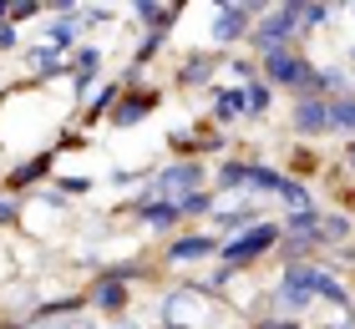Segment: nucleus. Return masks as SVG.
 <instances>
[{
  "instance_id": "ea45409f",
  "label": "nucleus",
  "mask_w": 355,
  "mask_h": 329,
  "mask_svg": "<svg viewBox=\"0 0 355 329\" xmlns=\"http://www.w3.org/2000/svg\"><path fill=\"white\" fill-rule=\"evenodd\" d=\"M102 329H142V324H137L132 314H127V319H112V324H102Z\"/></svg>"
},
{
  "instance_id": "a211bd4d",
  "label": "nucleus",
  "mask_w": 355,
  "mask_h": 329,
  "mask_svg": "<svg viewBox=\"0 0 355 329\" xmlns=\"http://www.w3.org/2000/svg\"><path fill=\"white\" fill-rule=\"evenodd\" d=\"M188 6L183 0H132V6H127V15H132V21L142 26V36H148V30H157V36H168V30L178 26V15H183Z\"/></svg>"
},
{
  "instance_id": "f03ea898",
  "label": "nucleus",
  "mask_w": 355,
  "mask_h": 329,
  "mask_svg": "<svg viewBox=\"0 0 355 329\" xmlns=\"http://www.w3.org/2000/svg\"><path fill=\"white\" fill-rule=\"evenodd\" d=\"M198 188H214V168L203 157H168L163 168H153V177L142 183L137 197H148V203H183Z\"/></svg>"
},
{
  "instance_id": "20e7f679",
  "label": "nucleus",
  "mask_w": 355,
  "mask_h": 329,
  "mask_svg": "<svg viewBox=\"0 0 355 329\" xmlns=\"http://www.w3.org/2000/svg\"><path fill=\"white\" fill-rule=\"evenodd\" d=\"M300 10H304V0H279V6H264V15L254 21L249 51H254V56H269V51H289V46H304Z\"/></svg>"
},
{
  "instance_id": "4be33fe9",
  "label": "nucleus",
  "mask_w": 355,
  "mask_h": 329,
  "mask_svg": "<svg viewBox=\"0 0 355 329\" xmlns=\"http://www.w3.org/2000/svg\"><path fill=\"white\" fill-rule=\"evenodd\" d=\"M315 96H355V71L345 61H320V71H315Z\"/></svg>"
},
{
  "instance_id": "f704fd0d",
  "label": "nucleus",
  "mask_w": 355,
  "mask_h": 329,
  "mask_svg": "<svg viewBox=\"0 0 355 329\" xmlns=\"http://www.w3.org/2000/svg\"><path fill=\"white\" fill-rule=\"evenodd\" d=\"M36 15H46V0H10V26L21 30L26 21H36Z\"/></svg>"
},
{
  "instance_id": "9d476101",
  "label": "nucleus",
  "mask_w": 355,
  "mask_h": 329,
  "mask_svg": "<svg viewBox=\"0 0 355 329\" xmlns=\"http://www.w3.org/2000/svg\"><path fill=\"white\" fill-rule=\"evenodd\" d=\"M82 294H87V309H92V314L102 319V324H112V319H127V314H132V304H137L132 284H122V278H112V274H96Z\"/></svg>"
},
{
  "instance_id": "cd10ccee",
  "label": "nucleus",
  "mask_w": 355,
  "mask_h": 329,
  "mask_svg": "<svg viewBox=\"0 0 355 329\" xmlns=\"http://www.w3.org/2000/svg\"><path fill=\"white\" fill-rule=\"evenodd\" d=\"M274 91L269 81H254V87H244V122H264L269 112H274Z\"/></svg>"
},
{
  "instance_id": "412c9836",
  "label": "nucleus",
  "mask_w": 355,
  "mask_h": 329,
  "mask_svg": "<svg viewBox=\"0 0 355 329\" xmlns=\"http://www.w3.org/2000/svg\"><path fill=\"white\" fill-rule=\"evenodd\" d=\"M350 238H355V218L345 208H325V218H320V249L340 254V249H350Z\"/></svg>"
},
{
  "instance_id": "bb28decb",
  "label": "nucleus",
  "mask_w": 355,
  "mask_h": 329,
  "mask_svg": "<svg viewBox=\"0 0 355 329\" xmlns=\"http://www.w3.org/2000/svg\"><path fill=\"white\" fill-rule=\"evenodd\" d=\"M335 0H304V10H300V30L304 36H320V30H330L335 26Z\"/></svg>"
},
{
  "instance_id": "79ce46f5",
  "label": "nucleus",
  "mask_w": 355,
  "mask_h": 329,
  "mask_svg": "<svg viewBox=\"0 0 355 329\" xmlns=\"http://www.w3.org/2000/svg\"><path fill=\"white\" fill-rule=\"evenodd\" d=\"M218 329H254V324H244V319H229V324H218Z\"/></svg>"
},
{
  "instance_id": "f3484780",
  "label": "nucleus",
  "mask_w": 355,
  "mask_h": 329,
  "mask_svg": "<svg viewBox=\"0 0 355 329\" xmlns=\"http://www.w3.org/2000/svg\"><path fill=\"white\" fill-rule=\"evenodd\" d=\"M87 41V26H82V10H67V15H46L41 21V46H51V51H76V46Z\"/></svg>"
},
{
  "instance_id": "a878e982",
  "label": "nucleus",
  "mask_w": 355,
  "mask_h": 329,
  "mask_svg": "<svg viewBox=\"0 0 355 329\" xmlns=\"http://www.w3.org/2000/svg\"><path fill=\"white\" fill-rule=\"evenodd\" d=\"M279 208H284V213H310V208H325V203H320V193L304 183V177L289 172V183L279 188Z\"/></svg>"
},
{
  "instance_id": "c9c22d12",
  "label": "nucleus",
  "mask_w": 355,
  "mask_h": 329,
  "mask_svg": "<svg viewBox=\"0 0 355 329\" xmlns=\"http://www.w3.org/2000/svg\"><path fill=\"white\" fill-rule=\"evenodd\" d=\"M112 15H117V6H82V26H87V36H92V30H102V26H112Z\"/></svg>"
},
{
  "instance_id": "1a4fd4ad",
  "label": "nucleus",
  "mask_w": 355,
  "mask_h": 329,
  "mask_svg": "<svg viewBox=\"0 0 355 329\" xmlns=\"http://www.w3.org/2000/svg\"><path fill=\"white\" fill-rule=\"evenodd\" d=\"M218 249L223 243L208 233V228H183L178 238L163 243V269L183 274V269H198V263H218Z\"/></svg>"
},
{
  "instance_id": "b1692460",
  "label": "nucleus",
  "mask_w": 355,
  "mask_h": 329,
  "mask_svg": "<svg viewBox=\"0 0 355 329\" xmlns=\"http://www.w3.org/2000/svg\"><path fill=\"white\" fill-rule=\"evenodd\" d=\"M284 183H289L284 168H274V162H264V157L249 162V193H254V197H269V203H279V188H284Z\"/></svg>"
},
{
  "instance_id": "dca6fc26",
  "label": "nucleus",
  "mask_w": 355,
  "mask_h": 329,
  "mask_svg": "<svg viewBox=\"0 0 355 329\" xmlns=\"http://www.w3.org/2000/svg\"><path fill=\"white\" fill-rule=\"evenodd\" d=\"M21 66H26L31 87H51V81H71V61H67V51H51V46H41V41L21 51Z\"/></svg>"
},
{
  "instance_id": "e433bc0d",
  "label": "nucleus",
  "mask_w": 355,
  "mask_h": 329,
  "mask_svg": "<svg viewBox=\"0 0 355 329\" xmlns=\"http://www.w3.org/2000/svg\"><path fill=\"white\" fill-rule=\"evenodd\" d=\"M10 51H21V30L0 21V56H10Z\"/></svg>"
},
{
  "instance_id": "7ed1b4c3",
  "label": "nucleus",
  "mask_w": 355,
  "mask_h": 329,
  "mask_svg": "<svg viewBox=\"0 0 355 329\" xmlns=\"http://www.w3.org/2000/svg\"><path fill=\"white\" fill-rule=\"evenodd\" d=\"M259 15H264V0H218V6H208V46L218 56L249 46Z\"/></svg>"
},
{
  "instance_id": "c85d7f7f",
  "label": "nucleus",
  "mask_w": 355,
  "mask_h": 329,
  "mask_svg": "<svg viewBox=\"0 0 355 329\" xmlns=\"http://www.w3.org/2000/svg\"><path fill=\"white\" fill-rule=\"evenodd\" d=\"M330 137L355 142V96H330Z\"/></svg>"
},
{
  "instance_id": "7c9ffc66",
  "label": "nucleus",
  "mask_w": 355,
  "mask_h": 329,
  "mask_svg": "<svg viewBox=\"0 0 355 329\" xmlns=\"http://www.w3.org/2000/svg\"><path fill=\"white\" fill-rule=\"evenodd\" d=\"M178 208H183V223L214 218V213H218V193H214V188H198V193H188V197H183Z\"/></svg>"
},
{
  "instance_id": "39448f33",
  "label": "nucleus",
  "mask_w": 355,
  "mask_h": 329,
  "mask_svg": "<svg viewBox=\"0 0 355 329\" xmlns=\"http://www.w3.org/2000/svg\"><path fill=\"white\" fill-rule=\"evenodd\" d=\"M315 71H320V61L304 51V46L259 56V76L269 81L274 91H289V96H315Z\"/></svg>"
},
{
  "instance_id": "aec40b11",
  "label": "nucleus",
  "mask_w": 355,
  "mask_h": 329,
  "mask_svg": "<svg viewBox=\"0 0 355 329\" xmlns=\"http://www.w3.org/2000/svg\"><path fill=\"white\" fill-rule=\"evenodd\" d=\"M234 122H244V87L218 81L208 91V127H234Z\"/></svg>"
},
{
  "instance_id": "2eb2a0df",
  "label": "nucleus",
  "mask_w": 355,
  "mask_h": 329,
  "mask_svg": "<svg viewBox=\"0 0 355 329\" xmlns=\"http://www.w3.org/2000/svg\"><path fill=\"white\" fill-rule=\"evenodd\" d=\"M157 107H163V87H127V91H122V102H117V112H112L107 122L117 127V132H132V127L148 122Z\"/></svg>"
},
{
  "instance_id": "473e14b6",
  "label": "nucleus",
  "mask_w": 355,
  "mask_h": 329,
  "mask_svg": "<svg viewBox=\"0 0 355 329\" xmlns=\"http://www.w3.org/2000/svg\"><path fill=\"white\" fill-rule=\"evenodd\" d=\"M102 274L122 278V284H148V278H157L153 263H102Z\"/></svg>"
},
{
  "instance_id": "a19ab883",
  "label": "nucleus",
  "mask_w": 355,
  "mask_h": 329,
  "mask_svg": "<svg viewBox=\"0 0 355 329\" xmlns=\"http://www.w3.org/2000/svg\"><path fill=\"white\" fill-rule=\"evenodd\" d=\"M340 61H345V66H350V71H355V41L345 46V56H340Z\"/></svg>"
},
{
  "instance_id": "c756f323",
  "label": "nucleus",
  "mask_w": 355,
  "mask_h": 329,
  "mask_svg": "<svg viewBox=\"0 0 355 329\" xmlns=\"http://www.w3.org/2000/svg\"><path fill=\"white\" fill-rule=\"evenodd\" d=\"M320 218H325V208L284 213V218H279V233H284V238H320Z\"/></svg>"
},
{
  "instance_id": "6ab92c4d",
  "label": "nucleus",
  "mask_w": 355,
  "mask_h": 329,
  "mask_svg": "<svg viewBox=\"0 0 355 329\" xmlns=\"http://www.w3.org/2000/svg\"><path fill=\"white\" fill-rule=\"evenodd\" d=\"M249 152H229V157H218L214 162V193L218 197H239V193H249Z\"/></svg>"
},
{
  "instance_id": "a18cd8bd",
  "label": "nucleus",
  "mask_w": 355,
  "mask_h": 329,
  "mask_svg": "<svg viewBox=\"0 0 355 329\" xmlns=\"http://www.w3.org/2000/svg\"><path fill=\"white\" fill-rule=\"evenodd\" d=\"M153 329H163V324H153Z\"/></svg>"
},
{
  "instance_id": "4468645a",
  "label": "nucleus",
  "mask_w": 355,
  "mask_h": 329,
  "mask_svg": "<svg viewBox=\"0 0 355 329\" xmlns=\"http://www.w3.org/2000/svg\"><path fill=\"white\" fill-rule=\"evenodd\" d=\"M289 137H300V142L330 137V107H325V96H289Z\"/></svg>"
},
{
  "instance_id": "c03bdc74",
  "label": "nucleus",
  "mask_w": 355,
  "mask_h": 329,
  "mask_svg": "<svg viewBox=\"0 0 355 329\" xmlns=\"http://www.w3.org/2000/svg\"><path fill=\"white\" fill-rule=\"evenodd\" d=\"M345 15H350V26H355V0H350V6H345Z\"/></svg>"
},
{
  "instance_id": "0eeeda50",
  "label": "nucleus",
  "mask_w": 355,
  "mask_h": 329,
  "mask_svg": "<svg viewBox=\"0 0 355 329\" xmlns=\"http://www.w3.org/2000/svg\"><path fill=\"white\" fill-rule=\"evenodd\" d=\"M254 223H269V197L239 193V197H218V213L208 218V233H214L218 243H229L239 233H249Z\"/></svg>"
},
{
  "instance_id": "423d86ee",
  "label": "nucleus",
  "mask_w": 355,
  "mask_h": 329,
  "mask_svg": "<svg viewBox=\"0 0 355 329\" xmlns=\"http://www.w3.org/2000/svg\"><path fill=\"white\" fill-rule=\"evenodd\" d=\"M269 254H279V223H274V218L254 223L249 233H239V238H229L218 249V263H229V269H239V274H254Z\"/></svg>"
},
{
  "instance_id": "2f4dec72",
  "label": "nucleus",
  "mask_w": 355,
  "mask_h": 329,
  "mask_svg": "<svg viewBox=\"0 0 355 329\" xmlns=\"http://www.w3.org/2000/svg\"><path fill=\"white\" fill-rule=\"evenodd\" d=\"M51 188H56V193H67L71 203H76V197H92L96 177H92V172H56V183H51Z\"/></svg>"
},
{
  "instance_id": "6e6552de",
  "label": "nucleus",
  "mask_w": 355,
  "mask_h": 329,
  "mask_svg": "<svg viewBox=\"0 0 355 329\" xmlns=\"http://www.w3.org/2000/svg\"><path fill=\"white\" fill-rule=\"evenodd\" d=\"M56 162H61V142L56 147H41V152H26L21 162H10V168H6L0 193H10V197L41 193V183H56Z\"/></svg>"
},
{
  "instance_id": "393cba45",
  "label": "nucleus",
  "mask_w": 355,
  "mask_h": 329,
  "mask_svg": "<svg viewBox=\"0 0 355 329\" xmlns=\"http://www.w3.org/2000/svg\"><path fill=\"white\" fill-rule=\"evenodd\" d=\"M223 81H229V87H254V81H264L259 76V56L254 51H229L223 56Z\"/></svg>"
},
{
  "instance_id": "f8f14e48",
  "label": "nucleus",
  "mask_w": 355,
  "mask_h": 329,
  "mask_svg": "<svg viewBox=\"0 0 355 329\" xmlns=\"http://www.w3.org/2000/svg\"><path fill=\"white\" fill-rule=\"evenodd\" d=\"M67 61H71V102H76V112H82L92 87H102V76H107V51L96 41H82Z\"/></svg>"
},
{
  "instance_id": "58836bf2",
  "label": "nucleus",
  "mask_w": 355,
  "mask_h": 329,
  "mask_svg": "<svg viewBox=\"0 0 355 329\" xmlns=\"http://www.w3.org/2000/svg\"><path fill=\"white\" fill-rule=\"evenodd\" d=\"M259 329H310V324H304V319H264Z\"/></svg>"
},
{
  "instance_id": "ddd939ff",
  "label": "nucleus",
  "mask_w": 355,
  "mask_h": 329,
  "mask_svg": "<svg viewBox=\"0 0 355 329\" xmlns=\"http://www.w3.org/2000/svg\"><path fill=\"white\" fill-rule=\"evenodd\" d=\"M122 208L132 213V218L148 228L153 238H163V243H168V238H178V233L188 228V223H183V208H178V203H148V197H137V193H132Z\"/></svg>"
},
{
  "instance_id": "37998d69",
  "label": "nucleus",
  "mask_w": 355,
  "mask_h": 329,
  "mask_svg": "<svg viewBox=\"0 0 355 329\" xmlns=\"http://www.w3.org/2000/svg\"><path fill=\"white\" fill-rule=\"evenodd\" d=\"M0 21H6V26H10V0H0Z\"/></svg>"
},
{
  "instance_id": "9b49d317",
  "label": "nucleus",
  "mask_w": 355,
  "mask_h": 329,
  "mask_svg": "<svg viewBox=\"0 0 355 329\" xmlns=\"http://www.w3.org/2000/svg\"><path fill=\"white\" fill-rule=\"evenodd\" d=\"M223 81V56L218 51H188V56H178L173 66V87L178 91H214Z\"/></svg>"
},
{
  "instance_id": "5701e85b",
  "label": "nucleus",
  "mask_w": 355,
  "mask_h": 329,
  "mask_svg": "<svg viewBox=\"0 0 355 329\" xmlns=\"http://www.w3.org/2000/svg\"><path fill=\"white\" fill-rule=\"evenodd\" d=\"M122 91H127V81H122V76H107L102 87H96V91L87 96V107H82V122L92 127V122L112 117V112H117V102H122Z\"/></svg>"
},
{
  "instance_id": "72a5a7b5",
  "label": "nucleus",
  "mask_w": 355,
  "mask_h": 329,
  "mask_svg": "<svg viewBox=\"0 0 355 329\" xmlns=\"http://www.w3.org/2000/svg\"><path fill=\"white\" fill-rule=\"evenodd\" d=\"M6 228H26V197L0 193V233H6Z\"/></svg>"
},
{
  "instance_id": "f257e3e1",
  "label": "nucleus",
  "mask_w": 355,
  "mask_h": 329,
  "mask_svg": "<svg viewBox=\"0 0 355 329\" xmlns=\"http://www.w3.org/2000/svg\"><path fill=\"white\" fill-rule=\"evenodd\" d=\"M157 324L163 329H218V299L203 294L193 278H183V284L163 289V299H157Z\"/></svg>"
},
{
  "instance_id": "4c0bfd02",
  "label": "nucleus",
  "mask_w": 355,
  "mask_h": 329,
  "mask_svg": "<svg viewBox=\"0 0 355 329\" xmlns=\"http://www.w3.org/2000/svg\"><path fill=\"white\" fill-rule=\"evenodd\" d=\"M340 168L355 177V142H340Z\"/></svg>"
}]
</instances>
